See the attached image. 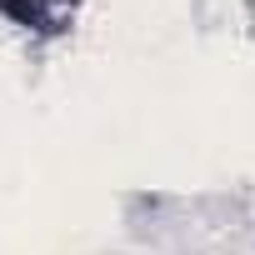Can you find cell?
Returning <instances> with one entry per match:
<instances>
[{"label": "cell", "instance_id": "cell-1", "mask_svg": "<svg viewBox=\"0 0 255 255\" xmlns=\"http://www.w3.org/2000/svg\"><path fill=\"white\" fill-rule=\"evenodd\" d=\"M0 15L20 30H55L65 15V0H0Z\"/></svg>", "mask_w": 255, "mask_h": 255}]
</instances>
